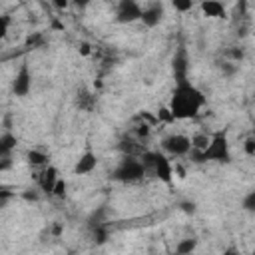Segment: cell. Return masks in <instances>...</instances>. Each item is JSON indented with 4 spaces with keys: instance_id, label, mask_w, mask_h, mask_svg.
<instances>
[{
    "instance_id": "obj_1",
    "label": "cell",
    "mask_w": 255,
    "mask_h": 255,
    "mask_svg": "<svg viewBox=\"0 0 255 255\" xmlns=\"http://www.w3.org/2000/svg\"><path fill=\"white\" fill-rule=\"evenodd\" d=\"M203 106H205V96L189 80H183L175 84L167 110L173 120H187L197 116Z\"/></svg>"
},
{
    "instance_id": "obj_2",
    "label": "cell",
    "mask_w": 255,
    "mask_h": 255,
    "mask_svg": "<svg viewBox=\"0 0 255 255\" xmlns=\"http://www.w3.org/2000/svg\"><path fill=\"white\" fill-rule=\"evenodd\" d=\"M195 161H217V163H229L231 161V151H229V141L225 131H217L209 137V143L203 151H193Z\"/></svg>"
},
{
    "instance_id": "obj_3",
    "label": "cell",
    "mask_w": 255,
    "mask_h": 255,
    "mask_svg": "<svg viewBox=\"0 0 255 255\" xmlns=\"http://www.w3.org/2000/svg\"><path fill=\"white\" fill-rule=\"evenodd\" d=\"M145 175V167L139 159H135L133 155H126L122 159V163L114 169L112 177L118 179V181H124V183H133L137 179H141Z\"/></svg>"
},
{
    "instance_id": "obj_4",
    "label": "cell",
    "mask_w": 255,
    "mask_h": 255,
    "mask_svg": "<svg viewBox=\"0 0 255 255\" xmlns=\"http://www.w3.org/2000/svg\"><path fill=\"white\" fill-rule=\"evenodd\" d=\"M139 161L143 163L145 171H147V169H153V173H155L161 181H165V183L171 181L173 169H171L169 159H167L163 153H157V151H143V155H141Z\"/></svg>"
},
{
    "instance_id": "obj_5",
    "label": "cell",
    "mask_w": 255,
    "mask_h": 255,
    "mask_svg": "<svg viewBox=\"0 0 255 255\" xmlns=\"http://www.w3.org/2000/svg\"><path fill=\"white\" fill-rule=\"evenodd\" d=\"M161 147H163L169 155L181 157V155H187V153L191 151V141H189V137L183 135V133H171V135L163 137Z\"/></svg>"
},
{
    "instance_id": "obj_6",
    "label": "cell",
    "mask_w": 255,
    "mask_h": 255,
    "mask_svg": "<svg viewBox=\"0 0 255 255\" xmlns=\"http://www.w3.org/2000/svg\"><path fill=\"white\" fill-rule=\"evenodd\" d=\"M139 16H141V6L133 0H122L116 8L118 22H133V20H139Z\"/></svg>"
},
{
    "instance_id": "obj_7",
    "label": "cell",
    "mask_w": 255,
    "mask_h": 255,
    "mask_svg": "<svg viewBox=\"0 0 255 255\" xmlns=\"http://www.w3.org/2000/svg\"><path fill=\"white\" fill-rule=\"evenodd\" d=\"M30 88H32V76H30L28 66H26V64H22V66H20V70H18V74L14 76L12 92H14L16 96H20V98H22V96H28Z\"/></svg>"
},
{
    "instance_id": "obj_8",
    "label": "cell",
    "mask_w": 255,
    "mask_h": 255,
    "mask_svg": "<svg viewBox=\"0 0 255 255\" xmlns=\"http://www.w3.org/2000/svg\"><path fill=\"white\" fill-rule=\"evenodd\" d=\"M161 16H163V6L157 4V2H153V4H149L147 8H141V16H139V20H141L145 26L153 28V26L159 24Z\"/></svg>"
},
{
    "instance_id": "obj_9",
    "label": "cell",
    "mask_w": 255,
    "mask_h": 255,
    "mask_svg": "<svg viewBox=\"0 0 255 255\" xmlns=\"http://www.w3.org/2000/svg\"><path fill=\"white\" fill-rule=\"evenodd\" d=\"M96 165H98V155H96L94 151H84V153L80 155V159H78L74 171H76V175H86V173L94 171Z\"/></svg>"
},
{
    "instance_id": "obj_10",
    "label": "cell",
    "mask_w": 255,
    "mask_h": 255,
    "mask_svg": "<svg viewBox=\"0 0 255 255\" xmlns=\"http://www.w3.org/2000/svg\"><path fill=\"white\" fill-rule=\"evenodd\" d=\"M56 181H58V169L56 167H44L42 173L38 175V185L46 193H52L54 191Z\"/></svg>"
},
{
    "instance_id": "obj_11",
    "label": "cell",
    "mask_w": 255,
    "mask_h": 255,
    "mask_svg": "<svg viewBox=\"0 0 255 255\" xmlns=\"http://www.w3.org/2000/svg\"><path fill=\"white\" fill-rule=\"evenodd\" d=\"M173 76H175V84L187 80V52L179 50L173 56Z\"/></svg>"
},
{
    "instance_id": "obj_12",
    "label": "cell",
    "mask_w": 255,
    "mask_h": 255,
    "mask_svg": "<svg viewBox=\"0 0 255 255\" xmlns=\"http://www.w3.org/2000/svg\"><path fill=\"white\" fill-rule=\"evenodd\" d=\"M16 143H18L16 137L10 131H4L0 135V157H10L12 151H14V147H16Z\"/></svg>"
},
{
    "instance_id": "obj_13",
    "label": "cell",
    "mask_w": 255,
    "mask_h": 255,
    "mask_svg": "<svg viewBox=\"0 0 255 255\" xmlns=\"http://www.w3.org/2000/svg\"><path fill=\"white\" fill-rule=\"evenodd\" d=\"M201 10L205 16L209 18H219V16H225V6L221 2H215V0H207L201 4Z\"/></svg>"
},
{
    "instance_id": "obj_14",
    "label": "cell",
    "mask_w": 255,
    "mask_h": 255,
    "mask_svg": "<svg viewBox=\"0 0 255 255\" xmlns=\"http://www.w3.org/2000/svg\"><path fill=\"white\" fill-rule=\"evenodd\" d=\"M76 104H78V108H80V110H84V112H90V110L94 108V104H96V98H94V94H90L86 88H82V90L78 92Z\"/></svg>"
},
{
    "instance_id": "obj_15",
    "label": "cell",
    "mask_w": 255,
    "mask_h": 255,
    "mask_svg": "<svg viewBox=\"0 0 255 255\" xmlns=\"http://www.w3.org/2000/svg\"><path fill=\"white\" fill-rule=\"evenodd\" d=\"M195 245H197V241H195V239H191V237L181 239V241L175 245V253H177V255H189V253H193V251H195Z\"/></svg>"
},
{
    "instance_id": "obj_16",
    "label": "cell",
    "mask_w": 255,
    "mask_h": 255,
    "mask_svg": "<svg viewBox=\"0 0 255 255\" xmlns=\"http://www.w3.org/2000/svg\"><path fill=\"white\" fill-rule=\"evenodd\" d=\"M28 161L30 165H46L48 163V153L46 151H40V149H30L28 151Z\"/></svg>"
},
{
    "instance_id": "obj_17",
    "label": "cell",
    "mask_w": 255,
    "mask_h": 255,
    "mask_svg": "<svg viewBox=\"0 0 255 255\" xmlns=\"http://www.w3.org/2000/svg\"><path fill=\"white\" fill-rule=\"evenodd\" d=\"M189 141H191V149H195V151H203V149L207 147V143H209V137H207L205 133H197V135H193Z\"/></svg>"
},
{
    "instance_id": "obj_18",
    "label": "cell",
    "mask_w": 255,
    "mask_h": 255,
    "mask_svg": "<svg viewBox=\"0 0 255 255\" xmlns=\"http://www.w3.org/2000/svg\"><path fill=\"white\" fill-rule=\"evenodd\" d=\"M92 231H94V241H96L98 245H102V243H106V241H108V227H106V225L94 227Z\"/></svg>"
},
{
    "instance_id": "obj_19",
    "label": "cell",
    "mask_w": 255,
    "mask_h": 255,
    "mask_svg": "<svg viewBox=\"0 0 255 255\" xmlns=\"http://www.w3.org/2000/svg\"><path fill=\"white\" fill-rule=\"evenodd\" d=\"M44 44V36L40 34V32H36V34H30L28 38H26V46H32V48H36V46H42Z\"/></svg>"
},
{
    "instance_id": "obj_20",
    "label": "cell",
    "mask_w": 255,
    "mask_h": 255,
    "mask_svg": "<svg viewBox=\"0 0 255 255\" xmlns=\"http://www.w3.org/2000/svg\"><path fill=\"white\" fill-rule=\"evenodd\" d=\"M243 209L245 211H255V191H249L243 199Z\"/></svg>"
},
{
    "instance_id": "obj_21",
    "label": "cell",
    "mask_w": 255,
    "mask_h": 255,
    "mask_svg": "<svg viewBox=\"0 0 255 255\" xmlns=\"http://www.w3.org/2000/svg\"><path fill=\"white\" fill-rule=\"evenodd\" d=\"M52 195H56V197H64V195H66V181H64V179H58V181H56Z\"/></svg>"
},
{
    "instance_id": "obj_22",
    "label": "cell",
    "mask_w": 255,
    "mask_h": 255,
    "mask_svg": "<svg viewBox=\"0 0 255 255\" xmlns=\"http://www.w3.org/2000/svg\"><path fill=\"white\" fill-rule=\"evenodd\" d=\"M12 195H14V191H12L10 187H4V185H2V187H0V207H4L6 201H8Z\"/></svg>"
},
{
    "instance_id": "obj_23",
    "label": "cell",
    "mask_w": 255,
    "mask_h": 255,
    "mask_svg": "<svg viewBox=\"0 0 255 255\" xmlns=\"http://www.w3.org/2000/svg\"><path fill=\"white\" fill-rule=\"evenodd\" d=\"M235 72H237V66L233 62H223L221 64V74L223 76H233Z\"/></svg>"
},
{
    "instance_id": "obj_24",
    "label": "cell",
    "mask_w": 255,
    "mask_h": 255,
    "mask_svg": "<svg viewBox=\"0 0 255 255\" xmlns=\"http://www.w3.org/2000/svg\"><path fill=\"white\" fill-rule=\"evenodd\" d=\"M173 6H175V10L185 12V10H191V8H193V2H191V0H187V2H179V0H175Z\"/></svg>"
},
{
    "instance_id": "obj_25",
    "label": "cell",
    "mask_w": 255,
    "mask_h": 255,
    "mask_svg": "<svg viewBox=\"0 0 255 255\" xmlns=\"http://www.w3.org/2000/svg\"><path fill=\"white\" fill-rule=\"evenodd\" d=\"M245 153L247 155H255V139H253V135H249L245 139Z\"/></svg>"
},
{
    "instance_id": "obj_26",
    "label": "cell",
    "mask_w": 255,
    "mask_h": 255,
    "mask_svg": "<svg viewBox=\"0 0 255 255\" xmlns=\"http://www.w3.org/2000/svg\"><path fill=\"white\" fill-rule=\"evenodd\" d=\"M157 120H163V122H173V118H171V114H169V110H167V108H161V110H159Z\"/></svg>"
},
{
    "instance_id": "obj_27",
    "label": "cell",
    "mask_w": 255,
    "mask_h": 255,
    "mask_svg": "<svg viewBox=\"0 0 255 255\" xmlns=\"http://www.w3.org/2000/svg\"><path fill=\"white\" fill-rule=\"evenodd\" d=\"M6 28H8V18L6 16H0V40L6 36Z\"/></svg>"
},
{
    "instance_id": "obj_28",
    "label": "cell",
    "mask_w": 255,
    "mask_h": 255,
    "mask_svg": "<svg viewBox=\"0 0 255 255\" xmlns=\"http://www.w3.org/2000/svg\"><path fill=\"white\" fill-rule=\"evenodd\" d=\"M12 167V157H0V171Z\"/></svg>"
},
{
    "instance_id": "obj_29",
    "label": "cell",
    "mask_w": 255,
    "mask_h": 255,
    "mask_svg": "<svg viewBox=\"0 0 255 255\" xmlns=\"http://www.w3.org/2000/svg\"><path fill=\"white\" fill-rule=\"evenodd\" d=\"M223 255H239V251H237L235 247H227V249L223 251Z\"/></svg>"
},
{
    "instance_id": "obj_30",
    "label": "cell",
    "mask_w": 255,
    "mask_h": 255,
    "mask_svg": "<svg viewBox=\"0 0 255 255\" xmlns=\"http://www.w3.org/2000/svg\"><path fill=\"white\" fill-rule=\"evenodd\" d=\"M24 199H28V201H30V199H32V201H36V199H38V195H36V193H24Z\"/></svg>"
},
{
    "instance_id": "obj_31",
    "label": "cell",
    "mask_w": 255,
    "mask_h": 255,
    "mask_svg": "<svg viewBox=\"0 0 255 255\" xmlns=\"http://www.w3.org/2000/svg\"><path fill=\"white\" fill-rule=\"evenodd\" d=\"M60 231H62V225H60V223H56V225L52 227V233H54V235H60Z\"/></svg>"
},
{
    "instance_id": "obj_32",
    "label": "cell",
    "mask_w": 255,
    "mask_h": 255,
    "mask_svg": "<svg viewBox=\"0 0 255 255\" xmlns=\"http://www.w3.org/2000/svg\"><path fill=\"white\" fill-rule=\"evenodd\" d=\"M4 126H6V129H10V116L4 118Z\"/></svg>"
},
{
    "instance_id": "obj_33",
    "label": "cell",
    "mask_w": 255,
    "mask_h": 255,
    "mask_svg": "<svg viewBox=\"0 0 255 255\" xmlns=\"http://www.w3.org/2000/svg\"><path fill=\"white\" fill-rule=\"evenodd\" d=\"M189 255H193V253H189Z\"/></svg>"
}]
</instances>
